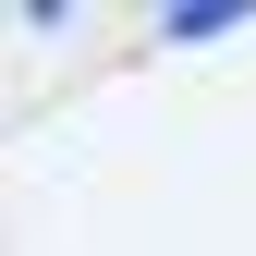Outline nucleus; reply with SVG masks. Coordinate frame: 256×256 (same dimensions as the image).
<instances>
[]
</instances>
